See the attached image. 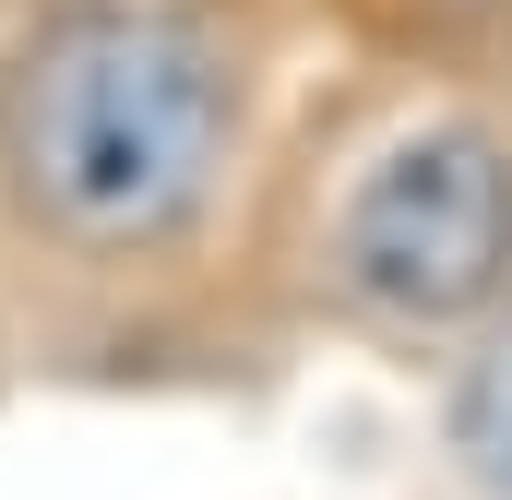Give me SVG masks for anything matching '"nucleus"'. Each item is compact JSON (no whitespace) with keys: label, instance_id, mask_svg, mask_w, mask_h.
I'll return each instance as SVG.
<instances>
[{"label":"nucleus","instance_id":"1","mask_svg":"<svg viewBox=\"0 0 512 500\" xmlns=\"http://www.w3.org/2000/svg\"><path fill=\"white\" fill-rule=\"evenodd\" d=\"M239 72L203 24L179 12H60L0 96V167L24 215L72 250H155L179 239L227 167Z\"/></svg>","mask_w":512,"mask_h":500},{"label":"nucleus","instance_id":"2","mask_svg":"<svg viewBox=\"0 0 512 500\" xmlns=\"http://www.w3.org/2000/svg\"><path fill=\"white\" fill-rule=\"evenodd\" d=\"M334 286L382 322H477L512 286V143L477 120H429L358 167L334 203Z\"/></svg>","mask_w":512,"mask_h":500},{"label":"nucleus","instance_id":"3","mask_svg":"<svg viewBox=\"0 0 512 500\" xmlns=\"http://www.w3.org/2000/svg\"><path fill=\"white\" fill-rule=\"evenodd\" d=\"M453 453H465L489 489H512V322L477 346V370H465V393H453Z\"/></svg>","mask_w":512,"mask_h":500}]
</instances>
